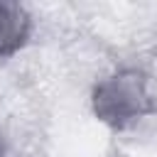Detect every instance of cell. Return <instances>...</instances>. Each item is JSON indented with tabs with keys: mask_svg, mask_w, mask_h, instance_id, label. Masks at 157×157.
<instances>
[{
	"mask_svg": "<svg viewBox=\"0 0 157 157\" xmlns=\"http://www.w3.org/2000/svg\"><path fill=\"white\" fill-rule=\"evenodd\" d=\"M152 110L155 103L147 93V81L135 69L118 71L93 88V113L115 130L128 128Z\"/></svg>",
	"mask_w": 157,
	"mask_h": 157,
	"instance_id": "cell-1",
	"label": "cell"
},
{
	"mask_svg": "<svg viewBox=\"0 0 157 157\" xmlns=\"http://www.w3.org/2000/svg\"><path fill=\"white\" fill-rule=\"evenodd\" d=\"M32 22L27 10L20 2L0 0V59L12 56L17 49L25 47L29 37Z\"/></svg>",
	"mask_w": 157,
	"mask_h": 157,
	"instance_id": "cell-2",
	"label": "cell"
}]
</instances>
